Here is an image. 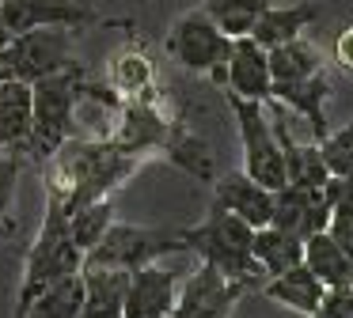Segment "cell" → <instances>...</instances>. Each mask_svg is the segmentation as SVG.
<instances>
[{
    "mask_svg": "<svg viewBox=\"0 0 353 318\" xmlns=\"http://www.w3.org/2000/svg\"><path fill=\"white\" fill-rule=\"evenodd\" d=\"M137 163L141 156H130L99 136H65L61 148L42 163L46 197L61 201L69 212L95 197H114V189L137 171Z\"/></svg>",
    "mask_w": 353,
    "mask_h": 318,
    "instance_id": "6da1fadb",
    "label": "cell"
},
{
    "mask_svg": "<svg viewBox=\"0 0 353 318\" xmlns=\"http://www.w3.org/2000/svg\"><path fill=\"white\" fill-rule=\"evenodd\" d=\"M175 235H179V242H183V250H194L201 262H209L213 269H221L224 277H232V280H243L247 288L266 277V273L259 269V262H254V254H251L254 227L243 224L239 216H232L221 204H213L209 216L201 220L198 227H186V231H175Z\"/></svg>",
    "mask_w": 353,
    "mask_h": 318,
    "instance_id": "7a4b0ae2",
    "label": "cell"
},
{
    "mask_svg": "<svg viewBox=\"0 0 353 318\" xmlns=\"http://www.w3.org/2000/svg\"><path fill=\"white\" fill-rule=\"evenodd\" d=\"M84 80H88V68L80 61H72L69 68L31 83V148H27V156H34L39 163H46L61 148L65 136L72 133Z\"/></svg>",
    "mask_w": 353,
    "mask_h": 318,
    "instance_id": "3957f363",
    "label": "cell"
},
{
    "mask_svg": "<svg viewBox=\"0 0 353 318\" xmlns=\"http://www.w3.org/2000/svg\"><path fill=\"white\" fill-rule=\"evenodd\" d=\"M84 265V250L72 242L69 231V209L54 197H46V216H42V227L34 235V246L27 254V269L23 280H19V295H16V318L27 310V303L42 292L46 284L69 277V273H80Z\"/></svg>",
    "mask_w": 353,
    "mask_h": 318,
    "instance_id": "277c9868",
    "label": "cell"
},
{
    "mask_svg": "<svg viewBox=\"0 0 353 318\" xmlns=\"http://www.w3.org/2000/svg\"><path fill=\"white\" fill-rule=\"evenodd\" d=\"M77 50V27H34L16 34L0 50V80H46V76L69 68Z\"/></svg>",
    "mask_w": 353,
    "mask_h": 318,
    "instance_id": "5b68a950",
    "label": "cell"
},
{
    "mask_svg": "<svg viewBox=\"0 0 353 318\" xmlns=\"http://www.w3.org/2000/svg\"><path fill=\"white\" fill-rule=\"evenodd\" d=\"M228 106L236 114L239 140H243V174H251L266 189H281L285 186V156H281V144H277L274 121L266 114V103L239 98L228 91Z\"/></svg>",
    "mask_w": 353,
    "mask_h": 318,
    "instance_id": "8992f818",
    "label": "cell"
},
{
    "mask_svg": "<svg viewBox=\"0 0 353 318\" xmlns=\"http://www.w3.org/2000/svg\"><path fill=\"white\" fill-rule=\"evenodd\" d=\"M168 53L186 72H205L216 83H224V61L232 53V38L198 8V12H186L175 19L168 34Z\"/></svg>",
    "mask_w": 353,
    "mask_h": 318,
    "instance_id": "52a82bcc",
    "label": "cell"
},
{
    "mask_svg": "<svg viewBox=\"0 0 353 318\" xmlns=\"http://www.w3.org/2000/svg\"><path fill=\"white\" fill-rule=\"evenodd\" d=\"M183 250L179 235L171 231H156V227H137V224H110L107 235L95 242L84 254V262H99V265H118V269H141V265H152L156 257L175 254Z\"/></svg>",
    "mask_w": 353,
    "mask_h": 318,
    "instance_id": "ba28073f",
    "label": "cell"
},
{
    "mask_svg": "<svg viewBox=\"0 0 353 318\" xmlns=\"http://www.w3.org/2000/svg\"><path fill=\"white\" fill-rule=\"evenodd\" d=\"M243 292H247L243 280H232L209 262H201L198 273L186 277V284H179L175 307H171L168 318H228Z\"/></svg>",
    "mask_w": 353,
    "mask_h": 318,
    "instance_id": "9c48e42d",
    "label": "cell"
},
{
    "mask_svg": "<svg viewBox=\"0 0 353 318\" xmlns=\"http://www.w3.org/2000/svg\"><path fill=\"white\" fill-rule=\"evenodd\" d=\"M171 129L175 125L156 110V98H130V103H122V110H118L114 129H110L107 140L114 144V148L130 151V156H145V151H156V148L163 151Z\"/></svg>",
    "mask_w": 353,
    "mask_h": 318,
    "instance_id": "30bf717a",
    "label": "cell"
},
{
    "mask_svg": "<svg viewBox=\"0 0 353 318\" xmlns=\"http://www.w3.org/2000/svg\"><path fill=\"white\" fill-rule=\"evenodd\" d=\"M0 19L12 34H23L34 27H84L95 19L92 0H8L0 4Z\"/></svg>",
    "mask_w": 353,
    "mask_h": 318,
    "instance_id": "8fae6325",
    "label": "cell"
},
{
    "mask_svg": "<svg viewBox=\"0 0 353 318\" xmlns=\"http://www.w3.org/2000/svg\"><path fill=\"white\" fill-rule=\"evenodd\" d=\"M179 295V273L160 265H141L130 273V288L122 299V318H168Z\"/></svg>",
    "mask_w": 353,
    "mask_h": 318,
    "instance_id": "7c38bea8",
    "label": "cell"
},
{
    "mask_svg": "<svg viewBox=\"0 0 353 318\" xmlns=\"http://www.w3.org/2000/svg\"><path fill=\"white\" fill-rule=\"evenodd\" d=\"M274 227L307 239L315 231H327L330 224V201L323 189H304V186H281L274 189Z\"/></svg>",
    "mask_w": 353,
    "mask_h": 318,
    "instance_id": "4fadbf2b",
    "label": "cell"
},
{
    "mask_svg": "<svg viewBox=\"0 0 353 318\" xmlns=\"http://www.w3.org/2000/svg\"><path fill=\"white\" fill-rule=\"evenodd\" d=\"M224 83L232 95L239 98H254L266 103L274 91V76H270V57L251 34L247 38H232V53L224 61Z\"/></svg>",
    "mask_w": 353,
    "mask_h": 318,
    "instance_id": "5bb4252c",
    "label": "cell"
},
{
    "mask_svg": "<svg viewBox=\"0 0 353 318\" xmlns=\"http://www.w3.org/2000/svg\"><path fill=\"white\" fill-rule=\"evenodd\" d=\"M213 204L228 209L232 216H239L243 224L251 227H266L274 220V189L259 186L251 174L243 171H232L216 182V193H213Z\"/></svg>",
    "mask_w": 353,
    "mask_h": 318,
    "instance_id": "9a60e30c",
    "label": "cell"
},
{
    "mask_svg": "<svg viewBox=\"0 0 353 318\" xmlns=\"http://www.w3.org/2000/svg\"><path fill=\"white\" fill-rule=\"evenodd\" d=\"M31 148V83L0 80V156L27 159Z\"/></svg>",
    "mask_w": 353,
    "mask_h": 318,
    "instance_id": "2e32d148",
    "label": "cell"
},
{
    "mask_svg": "<svg viewBox=\"0 0 353 318\" xmlns=\"http://www.w3.org/2000/svg\"><path fill=\"white\" fill-rule=\"evenodd\" d=\"M270 95H274L289 114H296V118H304L307 125H312V140H323V136L330 133L327 110H323V106H327V95H330V83L323 72L307 76V80H292V83H274Z\"/></svg>",
    "mask_w": 353,
    "mask_h": 318,
    "instance_id": "e0dca14e",
    "label": "cell"
},
{
    "mask_svg": "<svg viewBox=\"0 0 353 318\" xmlns=\"http://www.w3.org/2000/svg\"><path fill=\"white\" fill-rule=\"evenodd\" d=\"M262 295H266V299H274V303H281V307L300 310V315L312 318V315H319V307H323L327 284H323V280L315 277L304 262H300V265H292V269L270 277L266 284H262Z\"/></svg>",
    "mask_w": 353,
    "mask_h": 318,
    "instance_id": "ac0fdd59",
    "label": "cell"
},
{
    "mask_svg": "<svg viewBox=\"0 0 353 318\" xmlns=\"http://www.w3.org/2000/svg\"><path fill=\"white\" fill-rule=\"evenodd\" d=\"M107 87L114 91L122 103L130 98H152L156 95V68L152 61L141 50L125 45V50H114L107 61Z\"/></svg>",
    "mask_w": 353,
    "mask_h": 318,
    "instance_id": "d6986e66",
    "label": "cell"
},
{
    "mask_svg": "<svg viewBox=\"0 0 353 318\" xmlns=\"http://www.w3.org/2000/svg\"><path fill=\"white\" fill-rule=\"evenodd\" d=\"M315 19H319V8H315V4H285V8L266 4V12L259 15L251 38L262 45V50H274V45H281V42L300 38V34H304V27H307V23H315Z\"/></svg>",
    "mask_w": 353,
    "mask_h": 318,
    "instance_id": "ffe728a7",
    "label": "cell"
},
{
    "mask_svg": "<svg viewBox=\"0 0 353 318\" xmlns=\"http://www.w3.org/2000/svg\"><path fill=\"white\" fill-rule=\"evenodd\" d=\"M251 254H254V262H259V269L266 273V277H277V273H285V269L304 262V239L266 224V227H254Z\"/></svg>",
    "mask_w": 353,
    "mask_h": 318,
    "instance_id": "44dd1931",
    "label": "cell"
},
{
    "mask_svg": "<svg viewBox=\"0 0 353 318\" xmlns=\"http://www.w3.org/2000/svg\"><path fill=\"white\" fill-rule=\"evenodd\" d=\"M304 265L327 288H345L353 280V262L345 257V250L330 239V231H315L304 239Z\"/></svg>",
    "mask_w": 353,
    "mask_h": 318,
    "instance_id": "7402d4cb",
    "label": "cell"
},
{
    "mask_svg": "<svg viewBox=\"0 0 353 318\" xmlns=\"http://www.w3.org/2000/svg\"><path fill=\"white\" fill-rule=\"evenodd\" d=\"M80 307H84V280H80V273H69L42 288L19 318H77Z\"/></svg>",
    "mask_w": 353,
    "mask_h": 318,
    "instance_id": "603a6c76",
    "label": "cell"
},
{
    "mask_svg": "<svg viewBox=\"0 0 353 318\" xmlns=\"http://www.w3.org/2000/svg\"><path fill=\"white\" fill-rule=\"evenodd\" d=\"M266 57H270V76H274V83H292V80H307V76L323 72V53L315 50L304 34L266 50Z\"/></svg>",
    "mask_w": 353,
    "mask_h": 318,
    "instance_id": "cb8c5ba5",
    "label": "cell"
},
{
    "mask_svg": "<svg viewBox=\"0 0 353 318\" xmlns=\"http://www.w3.org/2000/svg\"><path fill=\"white\" fill-rule=\"evenodd\" d=\"M110 224H114V197H95V201H84V204H77V209L69 212L72 242H77L84 254L107 235Z\"/></svg>",
    "mask_w": 353,
    "mask_h": 318,
    "instance_id": "d4e9b609",
    "label": "cell"
},
{
    "mask_svg": "<svg viewBox=\"0 0 353 318\" xmlns=\"http://www.w3.org/2000/svg\"><path fill=\"white\" fill-rule=\"evenodd\" d=\"M270 0H205L201 12L216 23L228 38H247L259 23V15L266 12Z\"/></svg>",
    "mask_w": 353,
    "mask_h": 318,
    "instance_id": "484cf974",
    "label": "cell"
},
{
    "mask_svg": "<svg viewBox=\"0 0 353 318\" xmlns=\"http://www.w3.org/2000/svg\"><path fill=\"white\" fill-rule=\"evenodd\" d=\"M80 280H84V299L114 303V307H122L125 288H130V269H118V265H99V262H84V265H80Z\"/></svg>",
    "mask_w": 353,
    "mask_h": 318,
    "instance_id": "4316f807",
    "label": "cell"
},
{
    "mask_svg": "<svg viewBox=\"0 0 353 318\" xmlns=\"http://www.w3.org/2000/svg\"><path fill=\"white\" fill-rule=\"evenodd\" d=\"M163 151H168V159L175 167H183V171H190V174H198V178H213V156H209V148H205V140H198L194 133H186V129H171V136H168V144H163Z\"/></svg>",
    "mask_w": 353,
    "mask_h": 318,
    "instance_id": "83f0119b",
    "label": "cell"
},
{
    "mask_svg": "<svg viewBox=\"0 0 353 318\" xmlns=\"http://www.w3.org/2000/svg\"><path fill=\"white\" fill-rule=\"evenodd\" d=\"M23 171L19 156H0V239H8L16 231V216H12V201H16V182Z\"/></svg>",
    "mask_w": 353,
    "mask_h": 318,
    "instance_id": "f1b7e54d",
    "label": "cell"
},
{
    "mask_svg": "<svg viewBox=\"0 0 353 318\" xmlns=\"http://www.w3.org/2000/svg\"><path fill=\"white\" fill-rule=\"evenodd\" d=\"M323 163H327L330 174H353V121L342 125L338 133H327L319 140Z\"/></svg>",
    "mask_w": 353,
    "mask_h": 318,
    "instance_id": "f546056e",
    "label": "cell"
},
{
    "mask_svg": "<svg viewBox=\"0 0 353 318\" xmlns=\"http://www.w3.org/2000/svg\"><path fill=\"white\" fill-rule=\"evenodd\" d=\"M323 193L330 201V212H350L353 216V174H330Z\"/></svg>",
    "mask_w": 353,
    "mask_h": 318,
    "instance_id": "4dcf8cb0",
    "label": "cell"
},
{
    "mask_svg": "<svg viewBox=\"0 0 353 318\" xmlns=\"http://www.w3.org/2000/svg\"><path fill=\"white\" fill-rule=\"evenodd\" d=\"M323 318H353V288H327L323 295V307H319Z\"/></svg>",
    "mask_w": 353,
    "mask_h": 318,
    "instance_id": "1f68e13d",
    "label": "cell"
},
{
    "mask_svg": "<svg viewBox=\"0 0 353 318\" xmlns=\"http://www.w3.org/2000/svg\"><path fill=\"white\" fill-rule=\"evenodd\" d=\"M327 231H330V239L345 250V257L353 262V216H350V212H330Z\"/></svg>",
    "mask_w": 353,
    "mask_h": 318,
    "instance_id": "d6a6232c",
    "label": "cell"
},
{
    "mask_svg": "<svg viewBox=\"0 0 353 318\" xmlns=\"http://www.w3.org/2000/svg\"><path fill=\"white\" fill-rule=\"evenodd\" d=\"M77 318H122V307H114V303H95V299H84V307H80Z\"/></svg>",
    "mask_w": 353,
    "mask_h": 318,
    "instance_id": "836d02e7",
    "label": "cell"
},
{
    "mask_svg": "<svg viewBox=\"0 0 353 318\" xmlns=\"http://www.w3.org/2000/svg\"><path fill=\"white\" fill-rule=\"evenodd\" d=\"M334 57H338V65H342V68H353V27H345L342 34H338Z\"/></svg>",
    "mask_w": 353,
    "mask_h": 318,
    "instance_id": "e575fe53",
    "label": "cell"
},
{
    "mask_svg": "<svg viewBox=\"0 0 353 318\" xmlns=\"http://www.w3.org/2000/svg\"><path fill=\"white\" fill-rule=\"evenodd\" d=\"M12 38H16V34H12V30H8V23L0 19V50H4V45L12 42Z\"/></svg>",
    "mask_w": 353,
    "mask_h": 318,
    "instance_id": "d590c367",
    "label": "cell"
},
{
    "mask_svg": "<svg viewBox=\"0 0 353 318\" xmlns=\"http://www.w3.org/2000/svg\"><path fill=\"white\" fill-rule=\"evenodd\" d=\"M312 318H323V315H312Z\"/></svg>",
    "mask_w": 353,
    "mask_h": 318,
    "instance_id": "8d00e7d4",
    "label": "cell"
},
{
    "mask_svg": "<svg viewBox=\"0 0 353 318\" xmlns=\"http://www.w3.org/2000/svg\"><path fill=\"white\" fill-rule=\"evenodd\" d=\"M0 4H8V0H0Z\"/></svg>",
    "mask_w": 353,
    "mask_h": 318,
    "instance_id": "74e56055",
    "label": "cell"
},
{
    "mask_svg": "<svg viewBox=\"0 0 353 318\" xmlns=\"http://www.w3.org/2000/svg\"><path fill=\"white\" fill-rule=\"evenodd\" d=\"M350 288H353V280H350Z\"/></svg>",
    "mask_w": 353,
    "mask_h": 318,
    "instance_id": "f35d334b",
    "label": "cell"
}]
</instances>
